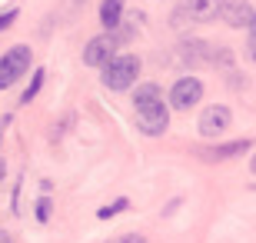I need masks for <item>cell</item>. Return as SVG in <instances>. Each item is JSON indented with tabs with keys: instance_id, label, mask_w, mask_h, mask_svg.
Returning a JSON list of instances; mask_svg holds the SVG:
<instances>
[{
	"instance_id": "1",
	"label": "cell",
	"mask_w": 256,
	"mask_h": 243,
	"mask_svg": "<svg viewBox=\"0 0 256 243\" xmlns=\"http://www.w3.org/2000/svg\"><path fill=\"white\" fill-rule=\"evenodd\" d=\"M136 77H140V57L133 54H120V57H110L104 64V74H100V80H104L106 90H130L133 84H136Z\"/></svg>"
},
{
	"instance_id": "17",
	"label": "cell",
	"mask_w": 256,
	"mask_h": 243,
	"mask_svg": "<svg viewBox=\"0 0 256 243\" xmlns=\"http://www.w3.org/2000/svg\"><path fill=\"white\" fill-rule=\"evenodd\" d=\"M4 173H7V167H4V160H0V180H4Z\"/></svg>"
},
{
	"instance_id": "10",
	"label": "cell",
	"mask_w": 256,
	"mask_h": 243,
	"mask_svg": "<svg viewBox=\"0 0 256 243\" xmlns=\"http://www.w3.org/2000/svg\"><path fill=\"white\" fill-rule=\"evenodd\" d=\"M124 20V0H104L100 4V24L104 30H116Z\"/></svg>"
},
{
	"instance_id": "15",
	"label": "cell",
	"mask_w": 256,
	"mask_h": 243,
	"mask_svg": "<svg viewBox=\"0 0 256 243\" xmlns=\"http://www.w3.org/2000/svg\"><path fill=\"white\" fill-rule=\"evenodd\" d=\"M114 243H146V236H140V233H124V236H116Z\"/></svg>"
},
{
	"instance_id": "19",
	"label": "cell",
	"mask_w": 256,
	"mask_h": 243,
	"mask_svg": "<svg viewBox=\"0 0 256 243\" xmlns=\"http://www.w3.org/2000/svg\"><path fill=\"white\" fill-rule=\"evenodd\" d=\"M74 4H84V0H74Z\"/></svg>"
},
{
	"instance_id": "4",
	"label": "cell",
	"mask_w": 256,
	"mask_h": 243,
	"mask_svg": "<svg viewBox=\"0 0 256 243\" xmlns=\"http://www.w3.org/2000/svg\"><path fill=\"white\" fill-rule=\"evenodd\" d=\"M203 100V84L200 77H180L176 84L170 87V107L173 110H190Z\"/></svg>"
},
{
	"instance_id": "14",
	"label": "cell",
	"mask_w": 256,
	"mask_h": 243,
	"mask_svg": "<svg viewBox=\"0 0 256 243\" xmlns=\"http://www.w3.org/2000/svg\"><path fill=\"white\" fill-rule=\"evenodd\" d=\"M37 220H40V223H47V220H50V200H40V203H37Z\"/></svg>"
},
{
	"instance_id": "6",
	"label": "cell",
	"mask_w": 256,
	"mask_h": 243,
	"mask_svg": "<svg viewBox=\"0 0 256 243\" xmlns=\"http://www.w3.org/2000/svg\"><path fill=\"white\" fill-rule=\"evenodd\" d=\"M230 123H233V110L226 103H213V107H206L200 113V133L203 137H220Z\"/></svg>"
},
{
	"instance_id": "3",
	"label": "cell",
	"mask_w": 256,
	"mask_h": 243,
	"mask_svg": "<svg viewBox=\"0 0 256 243\" xmlns=\"http://www.w3.org/2000/svg\"><path fill=\"white\" fill-rule=\"evenodd\" d=\"M136 127H140L146 137H160V133H166V127H170V110H166V103L156 100V103L140 107V110H136Z\"/></svg>"
},
{
	"instance_id": "12",
	"label": "cell",
	"mask_w": 256,
	"mask_h": 243,
	"mask_svg": "<svg viewBox=\"0 0 256 243\" xmlns=\"http://www.w3.org/2000/svg\"><path fill=\"white\" fill-rule=\"evenodd\" d=\"M126 206H130V200H126V196H120V200H116V203H110V206H100V210H96V216H100V220H110V216L124 213Z\"/></svg>"
},
{
	"instance_id": "5",
	"label": "cell",
	"mask_w": 256,
	"mask_h": 243,
	"mask_svg": "<svg viewBox=\"0 0 256 243\" xmlns=\"http://www.w3.org/2000/svg\"><path fill=\"white\" fill-rule=\"evenodd\" d=\"M116 47H120L116 34H114V30H106V34L94 37V40L84 47V64H86V67H104L106 60L116 54Z\"/></svg>"
},
{
	"instance_id": "11",
	"label": "cell",
	"mask_w": 256,
	"mask_h": 243,
	"mask_svg": "<svg viewBox=\"0 0 256 243\" xmlns=\"http://www.w3.org/2000/svg\"><path fill=\"white\" fill-rule=\"evenodd\" d=\"M156 100H163V90L156 84H140L133 90V107H136V110L146 107V103H156Z\"/></svg>"
},
{
	"instance_id": "8",
	"label": "cell",
	"mask_w": 256,
	"mask_h": 243,
	"mask_svg": "<svg viewBox=\"0 0 256 243\" xmlns=\"http://www.w3.org/2000/svg\"><path fill=\"white\" fill-rule=\"evenodd\" d=\"M223 4H226V0H190V4H186V14H190L196 24H210V20L220 17Z\"/></svg>"
},
{
	"instance_id": "9",
	"label": "cell",
	"mask_w": 256,
	"mask_h": 243,
	"mask_svg": "<svg viewBox=\"0 0 256 243\" xmlns=\"http://www.w3.org/2000/svg\"><path fill=\"white\" fill-rule=\"evenodd\" d=\"M253 147V140H230V143H220V147H213V150H206L203 153V160H230V157H243L246 150Z\"/></svg>"
},
{
	"instance_id": "2",
	"label": "cell",
	"mask_w": 256,
	"mask_h": 243,
	"mask_svg": "<svg viewBox=\"0 0 256 243\" xmlns=\"http://www.w3.org/2000/svg\"><path fill=\"white\" fill-rule=\"evenodd\" d=\"M30 60H34V54H30V47H24V44L0 57V90H7V87L17 84L20 77L30 70Z\"/></svg>"
},
{
	"instance_id": "18",
	"label": "cell",
	"mask_w": 256,
	"mask_h": 243,
	"mask_svg": "<svg viewBox=\"0 0 256 243\" xmlns=\"http://www.w3.org/2000/svg\"><path fill=\"white\" fill-rule=\"evenodd\" d=\"M4 127H7V117H4V120H0V133H4Z\"/></svg>"
},
{
	"instance_id": "13",
	"label": "cell",
	"mask_w": 256,
	"mask_h": 243,
	"mask_svg": "<svg viewBox=\"0 0 256 243\" xmlns=\"http://www.w3.org/2000/svg\"><path fill=\"white\" fill-rule=\"evenodd\" d=\"M40 87H44V70H34V80H30V87L24 90V97H20V103H30L34 97L40 94Z\"/></svg>"
},
{
	"instance_id": "16",
	"label": "cell",
	"mask_w": 256,
	"mask_h": 243,
	"mask_svg": "<svg viewBox=\"0 0 256 243\" xmlns=\"http://www.w3.org/2000/svg\"><path fill=\"white\" fill-rule=\"evenodd\" d=\"M14 20H17V10H7V14H0V30H7Z\"/></svg>"
},
{
	"instance_id": "7",
	"label": "cell",
	"mask_w": 256,
	"mask_h": 243,
	"mask_svg": "<svg viewBox=\"0 0 256 243\" xmlns=\"http://www.w3.org/2000/svg\"><path fill=\"white\" fill-rule=\"evenodd\" d=\"M220 17L226 20L233 30H253V4H250V0H233V4H223Z\"/></svg>"
}]
</instances>
